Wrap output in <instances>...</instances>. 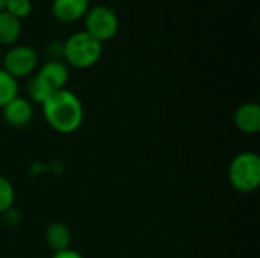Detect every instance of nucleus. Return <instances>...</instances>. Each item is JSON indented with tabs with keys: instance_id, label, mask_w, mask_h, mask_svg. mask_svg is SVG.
Listing matches in <instances>:
<instances>
[{
	"instance_id": "nucleus-18",
	"label": "nucleus",
	"mask_w": 260,
	"mask_h": 258,
	"mask_svg": "<svg viewBox=\"0 0 260 258\" xmlns=\"http://www.w3.org/2000/svg\"><path fill=\"white\" fill-rule=\"evenodd\" d=\"M5 5H6V0H0V11L5 9Z\"/></svg>"
},
{
	"instance_id": "nucleus-1",
	"label": "nucleus",
	"mask_w": 260,
	"mask_h": 258,
	"mask_svg": "<svg viewBox=\"0 0 260 258\" xmlns=\"http://www.w3.org/2000/svg\"><path fill=\"white\" fill-rule=\"evenodd\" d=\"M41 108L46 123L59 134H72L84 122L82 102L67 88L52 91L41 103Z\"/></svg>"
},
{
	"instance_id": "nucleus-11",
	"label": "nucleus",
	"mask_w": 260,
	"mask_h": 258,
	"mask_svg": "<svg viewBox=\"0 0 260 258\" xmlns=\"http://www.w3.org/2000/svg\"><path fill=\"white\" fill-rule=\"evenodd\" d=\"M21 35V20L15 18L5 9L0 11V46H15Z\"/></svg>"
},
{
	"instance_id": "nucleus-6",
	"label": "nucleus",
	"mask_w": 260,
	"mask_h": 258,
	"mask_svg": "<svg viewBox=\"0 0 260 258\" xmlns=\"http://www.w3.org/2000/svg\"><path fill=\"white\" fill-rule=\"evenodd\" d=\"M2 116L11 128H26L34 120V103L21 96H17L2 108Z\"/></svg>"
},
{
	"instance_id": "nucleus-17",
	"label": "nucleus",
	"mask_w": 260,
	"mask_h": 258,
	"mask_svg": "<svg viewBox=\"0 0 260 258\" xmlns=\"http://www.w3.org/2000/svg\"><path fill=\"white\" fill-rule=\"evenodd\" d=\"M52 258H84L78 251L69 248V249H64V251H59V252H55Z\"/></svg>"
},
{
	"instance_id": "nucleus-12",
	"label": "nucleus",
	"mask_w": 260,
	"mask_h": 258,
	"mask_svg": "<svg viewBox=\"0 0 260 258\" xmlns=\"http://www.w3.org/2000/svg\"><path fill=\"white\" fill-rule=\"evenodd\" d=\"M18 93H20L18 81L14 79L0 67V109L12 99H15Z\"/></svg>"
},
{
	"instance_id": "nucleus-16",
	"label": "nucleus",
	"mask_w": 260,
	"mask_h": 258,
	"mask_svg": "<svg viewBox=\"0 0 260 258\" xmlns=\"http://www.w3.org/2000/svg\"><path fill=\"white\" fill-rule=\"evenodd\" d=\"M47 55L50 56V59H62V43L52 41L47 46Z\"/></svg>"
},
{
	"instance_id": "nucleus-5",
	"label": "nucleus",
	"mask_w": 260,
	"mask_h": 258,
	"mask_svg": "<svg viewBox=\"0 0 260 258\" xmlns=\"http://www.w3.org/2000/svg\"><path fill=\"white\" fill-rule=\"evenodd\" d=\"M2 68L17 81L32 76L38 68V53L29 46H11L2 56Z\"/></svg>"
},
{
	"instance_id": "nucleus-10",
	"label": "nucleus",
	"mask_w": 260,
	"mask_h": 258,
	"mask_svg": "<svg viewBox=\"0 0 260 258\" xmlns=\"http://www.w3.org/2000/svg\"><path fill=\"white\" fill-rule=\"evenodd\" d=\"M46 243L49 249L55 252L64 251L70 248L72 243V233L69 227L62 222H53L46 230Z\"/></svg>"
},
{
	"instance_id": "nucleus-9",
	"label": "nucleus",
	"mask_w": 260,
	"mask_h": 258,
	"mask_svg": "<svg viewBox=\"0 0 260 258\" xmlns=\"http://www.w3.org/2000/svg\"><path fill=\"white\" fill-rule=\"evenodd\" d=\"M236 129L247 135H256L260 131V105L256 102L242 103L233 116Z\"/></svg>"
},
{
	"instance_id": "nucleus-14",
	"label": "nucleus",
	"mask_w": 260,
	"mask_h": 258,
	"mask_svg": "<svg viewBox=\"0 0 260 258\" xmlns=\"http://www.w3.org/2000/svg\"><path fill=\"white\" fill-rule=\"evenodd\" d=\"M14 202H15V189L8 178L0 175V214H5L11 208H14Z\"/></svg>"
},
{
	"instance_id": "nucleus-3",
	"label": "nucleus",
	"mask_w": 260,
	"mask_h": 258,
	"mask_svg": "<svg viewBox=\"0 0 260 258\" xmlns=\"http://www.w3.org/2000/svg\"><path fill=\"white\" fill-rule=\"evenodd\" d=\"M229 182L239 193H253L260 187V157L245 151L233 157L229 166Z\"/></svg>"
},
{
	"instance_id": "nucleus-4",
	"label": "nucleus",
	"mask_w": 260,
	"mask_h": 258,
	"mask_svg": "<svg viewBox=\"0 0 260 258\" xmlns=\"http://www.w3.org/2000/svg\"><path fill=\"white\" fill-rule=\"evenodd\" d=\"M85 32L91 35L99 43H105L113 40L119 32V17L117 14L107 5H94L90 6L87 14L84 15Z\"/></svg>"
},
{
	"instance_id": "nucleus-19",
	"label": "nucleus",
	"mask_w": 260,
	"mask_h": 258,
	"mask_svg": "<svg viewBox=\"0 0 260 258\" xmlns=\"http://www.w3.org/2000/svg\"><path fill=\"white\" fill-rule=\"evenodd\" d=\"M0 59H2V52H0Z\"/></svg>"
},
{
	"instance_id": "nucleus-13",
	"label": "nucleus",
	"mask_w": 260,
	"mask_h": 258,
	"mask_svg": "<svg viewBox=\"0 0 260 258\" xmlns=\"http://www.w3.org/2000/svg\"><path fill=\"white\" fill-rule=\"evenodd\" d=\"M26 93H27V97L26 99H29L32 103H43L46 99H47V96L52 93L50 91V88L34 73L30 78H29V81H27V84H26Z\"/></svg>"
},
{
	"instance_id": "nucleus-2",
	"label": "nucleus",
	"mask_w": 260,
	"mask_h": 258,
	"mask_svg": "<svg viewBox=\"0 0 260 258\" xmlns=\"http://www.w3.org/2000/svg\"><path fill=\"white\" fill-rule=\"evenodd\" d=\"M102 52V43L85 30H78L62 41V61L73 68L85 70L93 67L101 59Z\"/></svg>"
},
{
	"instance_id": "nucleus-8",
	"label": "nucleus",
	"mask_w": 260,
	"mask_h": 258,
	"mask_svg": "<svg viewBox=\"0 0 260 258\" xmlns=\"http://www.w3.org/2000/svg\"><path fill=\"white\" fill-rule=\"evenodd\" d=\"M88 8L90 0H52V14L64 24H72L84 18Z\"/></svg>"
},
{
	"instance_id": "nucleus-15",
	"label": "nucleus",
	"mask_w": 260,
	"mask_h": 258,
	"mask_svg": "<svg viewBox=\"0 0 260 258\" xmlns=\"http://www.w3.org/2000/svg\"><path fill=\"white\" fill-rule=\"evenodd\" d=\"M5 11L14 15L18 20L26 18L32 12V2L30 0H6Z\"/></svg>"
},
{
	"instance_id": "nucleus-7",
	"label": "nucleus",
	"mask_w": 260,
	"mask_h": 258,
	"mask_svg": "<svg viewBox=\"0 0 260 258\" xmlns=\"http://www.w3.org/2000/svg\"><path fill=\"white\" fill-rule=\"evenodd\" d=\"M35 75L50 88V91H56L66 88L70 71L62 59H49L37 68Z\"/></svg>"
}]
</instances>
